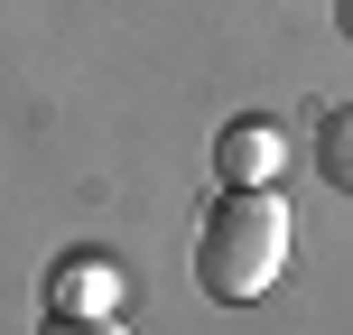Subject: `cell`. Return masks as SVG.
Returning a JSON list of instances; mask_svg holds the SVG:
<instances>
[{"label": "cell", "instance_id": "cell-1", "mask_svg": "<svg viewBox=\"0 0 353 335\" xmlns=\"http://www.w3.org/2000/svg\"><path fill=\"white\" fill-rule=\"evenodd\" d=\"M288 242H298V233H288L279 186H223V205L195 224V289L223 298V307L270 298L279 270H288Z\"/></svg>", "mask_w": 353, "mask_h": 335}, {"label": "cell", "instance_id": "cell-2", "mask_svg": "<svg viewBox=\"0 0 353 335\" xmlns=\"http://www.w3.org/2000/svg\"><path fill=\"white\" fill-rule=\"evenodd\" d=\"M279 168H288L279 122L242 112V122H223V131H214V177H223V186H279Z\"/></svg>", "mask_w": 353, "mask_h": 335}, {"label": "cell", "instance_id": "cell-3", "mask_svg": "<svg viewBox=\"0 0 353 335\" xmlns=\"http://www.w3.org/2000/svg\"><path fill=\"white\" fill-rule=\"evenodd\" d=\"M121 307V261L112 251H65L47 270V317H112Z\"/></svg>", "mask_w": 353, "mask_h": 335}, {"label": "cell", "instance_id": "cell-4", "mask_svg": "<svg viewBox=\"0 0 353 335\" xmlns=\"http://www.w3.org/2000/svg\"><path fill=\"white\" fill-rule=\"evenodd\" d=\"M316 168H325V186H335V195H353V103L325 112V131H316Z\"/></svg>", "mask_w": 353, "mask_h": 335}, {"label": "cell", "instance_id": "cell-5", "mask_svg": "<svg viewBox=\"0 0 353 335\" xmlns=\"http://www.w3.org/2000/svg\"><path fill=\"white\" fill-rule=\"evenodd\" d=\"M47 335H130L121 317H47Z\"/></svg>", "mask_w": 353, "mask_h": 335}, {"label": "cell", "instance_id": "cell-6", "mask_svg": "<svg viewBox=\"0 0 353 335\" xmlns=\"http://www.w3.org/2000/svg\"><path fill=\"white\" fill-rule=\"evenodd\" d=\"M335 28H344V37H353V0H335Z\"/></svg>", "mask_w": 353, "mask_h": 335}]
</instances>
